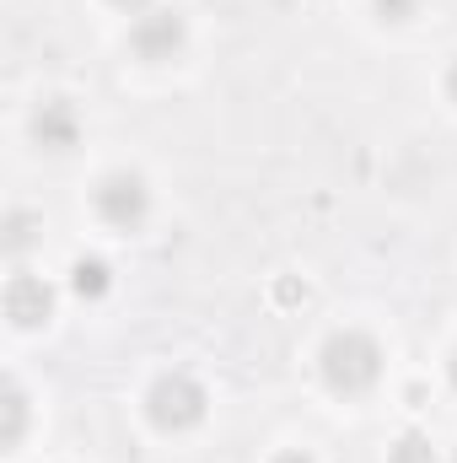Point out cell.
I'll use <instances>...</instances> for the list:
<instances>
[{
    "instance_id": "cell-16",
    "label": "cell",
    "mask_w": 457,
    "mask_h": 463,
    "mask_svg": "<svg viewBox=\"0 0 457 463\" xmlns=\"http://www.w3.org/2000/svg\"><path fill=\"white\" fill-rule=\"evenodd\" d=\"M452 463H457V458H452Z\"/></svg>"
},
{
    "instance_id": "cell-5",
    "label": "cell",
    "mask_w": 457,
    "mask_h": 463,
    "mask_svg": "<svg viewBox=\"0 0 457 463\" xmlns=\"http://www.w3.org/2000/svg\"><path fill=\"white\" fill-rule=\"evenodd\" d=\"M49 313H54L49 280H43V275H11V286H5V318H11L16 329H38Z\"/></svg>"
},
{
    "instance_id": "cell-4",
    "label": "cell",
    "mask_w": 457,
    "mask_h": 463,
    "mask_svg": "<svg viewBox=\"0 0 457 463\" xmlns=\"http://www.w3.org/2000/svg\"><path fill=\"white\" fill-rule=\"evenodd\" d=\"M183 38H189V27H183V16L178 11H145V16H135V27H129V49L140 54V60H173L178 49H183Z\"/></svg>"
},
{
    "instance_id": "cell-6",
    "label": "cell",
    "mask_w": 457,
    "mask_h": 463,
    "mask_svg": "<svg viewBox=\"0 0 457 463\" xmlns=\"http://www.w3.org/2000/svg\"><path fill=\"white\" fill-rule=\"evenodd\" d=\"M33 140L49 146V151H70L81 140V114L65 103V98H49L38 114H33Z\"/></svg>"
},
{
    "instance_id": "cell-8",
    "label": "cell",
    "mask_w": 457,
    "mask_h": 463,
    "mask_svg": "<svg viewBox=\"0 0 457 463\" xmlns=\"http://www.w3.org/2000/svg\"><path fill=\"white\" fill-rule=\"evenodd\" d=\"M387 458H393V463H436V448H431V437H420V431H404V437L387 448Z\"/></svg>"
},
{
    "instance_id": "cell-15",
    "label": "cell",
    "mask_w": 457,
    "mask_h": 463,
    "mask_svg": "<svg viewBox=\"0 0 457 463\" xmlns=\"http://www.w3.org/2000/svg\"><path fill=\"white\" fill-rule=\"evenodd\" d=\"M447 377H452V388H457V350H452V361H447Z\"/></svg>"
},
{
    "instance_id": "cell-12",
    "label": "cell",
    "mask_w": 457,
    "mask_h": 463,
    "mask_svg": "<svg viewBox=\"0 0 457 463\" xmlns=\"http://www.w3.org/2000/svg\"><path fill=\"white\" fill-rule=\"evenodd\" d=\"M269 463H312V453H302V448H285V453H275Z\"/></svg>"
},
{
    "instance_id": "cell-2",
    "label": "cell",
    "mask_w": 457,
    "mask_h": 463,
    "mask_svg": "<svg viewBox=\"0 0 457 463\" xmlns=\"http://www.w3.org/2000/svg\"><path fill=\"white\" fill-rule=\"evenodd\" d=\"M205 404L210 399H205L200 377H189V372H162L151 383V393H145V415H151L156 431H189V426H200Z\"/></svg>"
},
{
    "instance_id": "cell-3",
    "label": "cell",
    "mask_w": 457,
    "mask_h": 463,
    "mask_svg": "<svg viewBox=\"0 0 457 463\" xmlns=\"http://www.w3.org/2000/svg\"><path fill=\"white\" fill-rule=\"evenodd\" d=\"M98 216L118 232H135L145 216H151V189H145V178L140 173H108L103 184H98Z\"/></svg>"
},
{
    "instance_id": "cell-7",
    "label": "cell",
    "mask_w": 457,
    "mask_h": 463,
    "mask_svg": "<svg viewBox=\"0 0 457 463\" xmlns=\"http://www.w3.org/2000/svg\"><path fill=\"white\" fill-rule=\"evenodd\" d=\"M70 286H76L81 297H103V291L114 286V275H108V264H103V259H76V269H70Z\"/></svg>"
},
{
    "instance_id": "cell-14",
    "label": "cell",
    "mask_w": 457,
    "mask_h": 463,
    "mask_svg": "<svg viewBox=\"0 0 457 463\" xmlns=\"http://www.w3.org/2000/svg\"><path fill=\"white\" fill-rule=\"evenodd\" d=\"M447 98H452V103H457V60H452V65H447Z\"/></svg>"
},
{
    "instance_id": "cell-9",
    "label": "cell",
    "mask_w": 457,
    "mask_h": 463,
    "mask_svg": "<svg viewBox=\"0 0 457 463\" xmlns=\"http://www.w3.org/2000/svg\"><path fill=\"white\" fill-rule=\"evenodd\" d=\"M22 426H27V393L11 383V388H5V448L22 442Z\"/></svg>"
},
{
    "instance_id": "cell-10",
    "label": "cell",
    "mask_w": 457,
    "mask_h": 463,
    "mask_svg": "<svg viewBox=\"0 0 457 463\" xmlns=\"http://www.w3.org/2000/svg\"><path fill=\"white\" fill-rule=\"evenodd\" d=\"M371 5H377V16H382V22H409L420 0H371Z\"/></svg>"
},
{
    "instance_id": "cell-11",
    "label": "cell",
    "mask_w": 457,
    "mask_h": 463,
    "mask_svg": "<svg viewBox=\"0 0 457 463\" xmlns=\"http://www.w3.org/2000/svg\"><path fill=\"white\" fill-rule=\"evenodd\" d=\"M33 222H27V216H22V211H16V216H11V222H5V242H11V248H27V237H33Z\"/></svg>"
},
{
    "instance_id": "cell-1",
    "label": "cell",
    "mask_w": 457,
    "mask_h": 463,
    "mask_svg": "<svg viewBox=\"0 0 457 463\" xmlns=\"http://www.w3.org/2000/svg\"><path fill=\"white\" fill-rule=\"evenodd\" d=\"M318 366H323V383L334 393H366L382 377V345L366 329H340V335L323 340Z\"/></svg>"
},
{
    "instance_id": "cell-13",
    "label": "cell",
    "mask_w": 457,
    "mask_h": 463,
    "mask_svg": "<svg viewBox=\"0 0 457 463\" xmlns=\"http://www.w3.org/2000/svg\"><path fill=\"white\" fill-rule=\"evenodd\" d=\"M118 11H129V16H145L151 11V0H114Z\"/></svg>"
}]
</instances>
